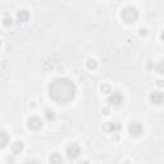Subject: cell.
<instances>
[{"label":"cell","mask_w":164,"mask_h":164,"mask_svg":"<svg viewBox=\"0 0 164 164\" xmlns=\"http://www.w3.org/2000/svg\"><path fill=\"white\" fill-rule=\"evenodd\" d=\"M76 85L67 78H56L49 85V95L56 102H68L76 96Z\"/></svg>","instance_id":"6da1fadb"},{"label":"cell","mask_w":164,"mask_h":164,"mask_svg":"<svg viewBox=\"0 0 164 164\" xmlns=\"http://www.w3.org/2000/svg\"><path fill=\"white\" fill-rule=\"evenodd\" d=\"M125 164H131V163H130V162H128V160H127V162H125Z\"/></svg>","instance_id":"cb8c5ba5"},{"label":"cell","mask_w":164,"mask_h":164,"mask_svg":"<svg viewBox=\"0 0 164 164\" xmlns=\"http://www.w3.org/2000/svg\"><path fill=\"white\" fill-rule=\"evenodd\" d=\"M101 91L104 92V94H108V92H112V89H110V86L109 85H102L101 86Z\"/></svg>","instance_id":"2e32d148"},{"label":"cell","mask_w":164,"mask_h":164,"mask_svg":"<svg viewBox=\"0 0 164 164\" xmlns=\"http://www.w3.org/2000/svg\"><path fill=\"white\" fill-rule=\"evenodd\" d=\"M78 164H89V162H87V160H82V162H80Z\"/></svg>","instance_id":"44dd1931"},{"label":"cell","mask_w":164,"mask_h":164,"mask_svg":"<svg viewBox=\"0 0 164 164\" xmlns=\"http://www.w3.org/2000/svg\"><path fill=\"white\" fill-rule=\"evenodd\" d=\"M81 154V149L77 144H71V145L67 147V155H68L69 159H76L78 158Z\"/></svg>","instance_id":"3957f363"},{"label":"cell","mask_w":164,"mask_h":164,"mask_svg":"<svg viewBox=\"0 0 164 164\" xmlns=\"http://www.w3.org/2000/svg\"><path fill=\"white\" fill-rule=\"evenodd\" d=\"M0 136H2V141H0V144H2V147H5L7 146V144H8V135H7V132H2L0 133Z\"/></svg>","instance_id":"5bb4252c"},{"label":"cell","mask_w":164,"mask_h":164,"mask_svg":"<svg viewBox=\"0 0 164 164\" xmlns=\"http://www.w3.org/2000/svg\"><path fill=\"white\" fill-rule=\"evenodd\" d=\"M102 130L104 131H108V132H117V131H119L121 130V125L119 123H117V122H109V123H106V125L102 126Z\"/></svg>","instance_id":"52a82bcc"},{"label":"cell","mask_w":164,"mask_h":164,"mask_svg":"<svg viewBox=\"0 0 164 164\" xmlns=\"http://www.w3.org/2000/svg\"><path fill=\"white\" fill-rule=\"evenodd\" d=\"M128 131H130L131 136H140L141 133H142V126H141V123L132 122L131 125H130V127H128Z\"/></svg>","instance_id":"277c9868"},{"label":"cell","mask_w":164,"mask_h":164,"mask_svg":"<svg viewBox=\"0 0 164 164\" xmlns=\"http://www.w3.org/2000/svg\"><path fill=\"white\" fill-rule=\"evenodd\" d=\"M50 162H51V164H62L63 163V158H62L60 154L53 153L50 155Z\"/></svg>","instance_id":"30bf717a"},{"label":"cell","mask_w":164,"mask_h":164,"mask_svg":"<svg viewBox=\"0 0 164 164\" xmlns=\"http://www.w3.org/2000/svg\"><path fill=\"white\" fill-rule=\"evenodd\" d=\"M4 24H5V26H9V24H12V18H9V17H5V18H4Z\"/></svg>","instance_id":"e0dca14e"},{"label":"cell","mask_w":164,"mask_h":164,"mask_svg":"<svg viewBox=\"0 0 164 164\" xmlns=\"http://www.w3.org/2000/svg\"><path fill=\"white\" fill-rule=\"evenodd\" d=\"M121 17L126 23H135L138 18V10L133 7H126L125 9H122Z\"/></svg>","instance_id":"7a4b0ae2"},{"label":"cell","mask_w":164,"mask_h":164,"mask_svg":"<svg viewBox=\"0 0 164 164\" xmlns=\"http://www.w3.org/2000/svg\"><path fill=\"white\" fill-rule=\"evenodd\" d=\"M26 164H37V163H35V162H28V163H26Z\"/></svg>","instance_id":"7402d4cb"},{"label":"cell","mask_w":164,"mask_h":164,"mask_svg":"<svg viewBox=\"0 0 164 164\" xmlns=\"http://www.w3.org/2000/svg\"><path fill=\"white\" fill-rule=\"evenodd\" d=\"M28 127L31 128V130L37 131L43 127V121H41L39 117H31L28 119Z\"/></svg>","instance_id":"5b68a950"},{"label":"cell","mask_w":164,"mask_h":164,"mask_svg":"<svg viewBox=\"0 0 164 164\" xmlns=\"http://www.w3.org/2000/svg\"><path fill=\"white\" fill-rule=\"evenodd\" d=\"M162 40L164 41V31H163V32H162Z\"/></svg>","instance_id":"603a6c76"},{"label":"cell","mask_w":164,"mask_h":164,"mask_svg":"<svg viewBox=\"0 0 164 164\" xmlns=\"http://www.w3.org/2000/svg\"><path fill=\"white\" fill-rule=\"evenodd\" d=\"M140 35H141V36H146V35H147L146 28H140Z\"/></svg>","instance_id":"ac0fdd59"},{"label":"cell","mask_w":164,"mask_h":164,"mask_svg":"<svg viewBox=\"0 0 164 164\" xmlns=\"http://www.w3.org/2000/svg\"><path fill=\"white\" fill-rule=\"evenodd\" d=\"M23 150V142H15V144H13V146H12V151H13V154H20V151Z\"/></svg>","instance_id":"8fae6325"},{"label":"cell","mask_w":164,"mask_h":164,"mask_svg":"<svg viewBox=\"0 0 164 164\" xmlns=\"http://www.w3.org/2000/svg\"><path fill=\"white\" fill-rule=\"evenodd\" d=\"M163 99H164V95L159 91H154L150 95V101L153 102V104H162Z\"/></svg>","instance_id":"ba28073f"},{"label":"cell","mask_w":164,"mask_h":164,"mask_svg":"<svg viewBox=\"0 0 164 164\" xmlns=\"http://www.w3.org/2000/svg\"><path fill=\"white\" fill-rule=\"evenodd\" d=\"M45 115H46V118H48L49 121H54V119H55V114H54V112H53V110H50V109H46Z\"/></svg>","instance_id":"9a60e30c"},{"label":"cell","mask_w":164,"mask_h":164,"mask_svg":"<svg viewBox=\"0 0 164 164\" xmlns=\"http://www.w3.org/2000/svg\"><path fill=\"white\" fill-rule=\"evenodd\" d=\"M17 19H18V22L20 23H24V22H27V20L30 19V13H28V10H19V12L17 13Z\"/></svg>","instance_id":"9c48e42d"},{"label":"cell","mask_w":164,"mask_h":164,"mask_svg":"<svg viewBox=\"0 0 164 164\" xmlns=\"http://www.w3.org/2000/svg\"><path fill=\"white\" fill-rule=\"evenodd\" d=\"M86 65H87V68H89V69H96V67H97V62H96L95 59L90 58V59H87Z\"/></svg>","instance_id":"4fadbf2b"},{"label":"cell","mask_w":164,"mask_h":164,"mask_svg":"<svg viewBox=\"0 0 164 164\" xmlns=\"http://www.w3.org/2000/svg\"><path fill=\"white\" fill-rule=\"evenodd\" d=\"M156 85L160 86V87H163V86H164V81H163V80H159V81L156 82Z\"/></svg>","instance_id":"d6986e66"},{"label":"cell","mask_w":164,"mask_h":164,"mask_svg":"<svg viewBox=\"0 0 164 164\" xmlns=\"http://www.w3.org/2000/svg\"><path fill=\"white\" fill-rule=\"evenodd\" d=\"M154 69H155V72H158V73L164 74V60L158 62V63L155 64V67H154Z\"/></svg>","instance_id":"7c38bea8"},{"label":"cell","mask_w":164,"mask_h":164,"mask_svg":"<svg viewBox=\"0 0 164 164\" xmlns=\"http://www.w3.org/2000/svg\"><path fill=\"white\" fill-rule=\"evenodd\" d=\"M122 101H123V97L119 92H113V94L108 97V102H109L110 105H119Z\"/></svg>","instance_id":"8992f818"},{"label":"cell","mask_w":164,"mask_h":164,"mask_svg":"<svg viewBox=\"0 0 164 164\" xmlns=\"http://www.w3.org/2000/svg\"><path fill=\"white\" fill-rule=\"evenodd\" d=\"M102 112H104V114H109V109L108 108H102Z\"/></svg>","instance_id":"ffe728a7"}]
</instances>
